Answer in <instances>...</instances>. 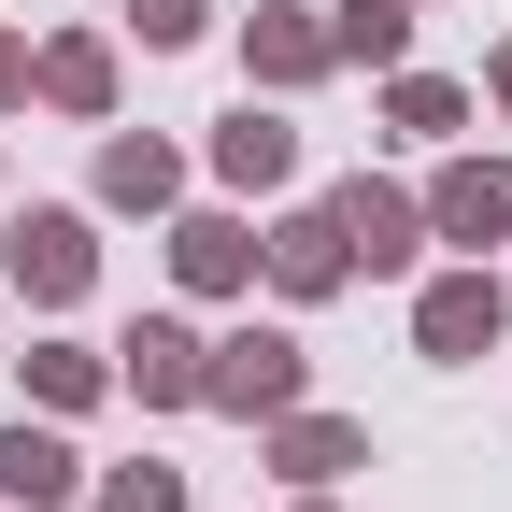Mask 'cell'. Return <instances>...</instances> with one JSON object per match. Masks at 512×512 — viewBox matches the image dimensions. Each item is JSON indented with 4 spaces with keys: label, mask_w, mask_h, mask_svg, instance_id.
I'll use <instances>...</instances> for the list:
<instances>
[{
    "label": "cell",
    "mask_w": 512,
    "mask_h": 512,
    "mask_svg": "<svg viewBox=\"0 0 512 512\" xmlns=\"http://www.w3.org/2000/svg\"><path fill=\"white\" fill-rule=\"evenodd\" d=\"M256 456H271L285 484H342V470H370V427H356V413H313V399H299V413H271V427H256Z\"/></svg>",
    "instance_id": "obj_13"
},
{
    "label": "cell",
    "mask_w": 512,
    "mask_h": 512,
    "mask_svg": "<svg viewBox=\"0 0 512 512\" xmlns=\"http://www.w3.org/2000/svg\"><path fill=\"white\" fill-rule=\"evenodd\" d=\"M185 200V157L157 128H100V214H171Z\"/></svg>",
    "instance_id": "obj_14"
},
{
    "label": "cell",
    "mask_w": 512,
    "mask_h": 512,
    "mask_svg": "<svg viewBox=\"0 0 512 512\" xmlns=\"http://www.w3.org/2000/svg\"><path fill=\"white\" fill-rule=\"evenodd\" d=\"M498 342H512V285L484 271V256H456V271H427V285H413V356L470 370V356H498Z\"/></svg>",
    "instance_id": "obj_3"
},
{
    "label": "cell",
    "mask_w": 512,
    "mask_h": 512,
    "mask_svg": "<svg viewBox=\"0 0 512 512\" xmlns=\"http://www.w3.org/2000/svg\"><path fill=\"white\" fill-rule=\"evenodd\" d=\"M171 285H185V299H256V228L214 214V200H200V214L171 200Z\"/></svg>",
    "instance_id": "obj_10"
},
{
    "label": "cell",
    "mask_w": 512,
    "mask_h": 512,
    "mask_svg": "<svg viewBox=\"0 0 512 512\" xmlns=\"http://www.w3.org/2000/svg\"><path fill=\"white\" fill-rule=\"evenodd\" d=\"M0 285H15L29 313H72V299L100 285V228H86L72 200H29L15 228H0Z\"/></svg>",
    "instance_id": "obj_1"
},
{
    "label": "cell",
    "mask_w": 512,
    "mask_h": 512,
    "mask_svg": "<svg viewBox=\"0 0 512 512\" xmlns=\"http://www.w3.org/2000/svg\"><path fill=\"white\" fill-rule=\"evenodd\" d=\"M200 29H214V0H128V43L143 57H185Z\"/></svg>",
    "instance_id": "obj_19"
},
{
    "label": "cell",
    "mask_w": 512,
    "mask_h": 512,
    "mask_svg": "<svg viewBox=\"0 0 512 512\" xmlns=\"http://www.w3.org/2000/svg\"><path fill=\"white\" fill-rule=\"evenodd\" d=\"M427 242H512V157H441L427 171Z\"/></svg>",
    "instance_id": "obj_11"
},
{
    "label": "cell",
    "mask_w": 512,
    "mask_h": 512,
    "mask_svg": "<svg viewBox=\"0 0 512 512\" xmlns=\"http://www.w3.org/2000/svg\"><path fill=\"white\" fill-rule=\"evenodd\" d=\"M100 470L72 456V427H57V413H15V427H0V498H15V512H72Z\"/></svg>",
    "instance_id": "obj_8"
},
{
    "label": "cell",
    "mask_w": 512,
    "mask_h": 512,
    "mask_svg": "<svg viewBox=\"0 0 512 512\" xmlns=\"http://www.w3.org/2000/svg\"><path fill=\"white\" fill-rule=\"evenodd\" d=\"M86 512H185V470H171V456H143V470H100V484H86Z\"/></svg>",
    "instance_id": "obj_18"
},
{
    "label": "cell",
    "mask_w": 512,
    "mask_h": 512,
    "mask_svg": "<svg viewBox=\"0 0 512 512\" xmlns=\"http://www.w3.org/2000/svg\"><path fill=\"white\" fill-rule=\"evenodd\" d=\"M29 100V29H0V114Z\"/></svg>",
    "instance_id": "obj_20"
},
{
    "label": "cell",
    "mask_w": 512,
    "mask_h": 512,
    "mask_svg": "<svg viewBox=\"0 0 512 512\" xmlns=\"http://www.w3.org/2000/svg\"><path fill=\"white\" fill-rule=\"evenodd\" d=\"M256 271H271V299H342V285H356V242H342L328 200H299V214L256 228Z\"/></svg>",
    "instance_id": "obj_6"
},
{
    "label": "cell",
    "mask_w": 512,
    "mask_h": 512,
    "mask_svg": "<svg viewBox=\"0 0 512 512\" xmlns=\"http://www.w3.org/2000/svg\"><path fill=\"white\" fill-rule=\"evenodd\" d=\"M299 512H328V484H299Z\"/></svg>",
    "instance_id": "obj_22"
},
{
    "label": "cell",
    "mask_w": 512,
    "mask_h": 512,
    "mask_svg": "<svg viewBox=\"0 0 512 512\" xmlns=\"http://www.w3.org/2000/svg\"><path fill=\"white\" fill-rule=\"evenodd\" d=\"M200 370H214V342L185 328V313H143V328L114 342V384H128L143 413H200Z\"/></svg>",
    "instance_id": "obj_7"
},
{
    "label": "cell",
    "mask_w": 512,
    "mask_h": 512,
    "mask_svg": "<svg viewBox=\"0 0 512 512\" xmlns=\"http://www.w3.org/2000/svg\"><path fill=\"white\" fill-rule=\"evenodd\" d=\"M328 214H342V242H356V271H370V285H399L413 256H427V185L356 171V185H328Z\"/></svg>",
    "instance_id": "obj_4"
},
{
    "label": "cell",
    "mask_w": 512,
    "mask_h": 512,
    "mask_svg": "<svg viewBox=\"0 0 512 512\" xmlns=\"http://www.w3.org/2000/svg\"><path fill=\"white\" fill-rule=\"evenodd\" d=\"M214 185H228V200H285V185H299V128H285L271 100H242V114L214 128Z\"/></svg>",
    "instance_id": "obj_12"
},
{
    "label": "cell",
    "mask_w": 512,
    "mask_h": 512,
    "mask_svg": "<svg viewBox=\"0 0 512 512\" xmlns=\"http://www.w3.org/2000/svg\"><path fill=\"white\" fill-rule=\"evenodd\" d=\"M15 384H29V413H86V399H114V356L100 342H29Z\"/></svg>",
    "instance_id": "obj_16"
},
{
    "label": "cell",
    "mask_w": 512,
    "mask_h": 512,
    "mask_svg": "<svg viewBox=\"0 0 512 512\" xmlns=\"http://www.w3.org/2000/svg\"><path fill=\"white\" fill-rule=\"evenodd\" d=\"M29 100L72 114V128H114V29H57V43H29Z\"/></svg>",
    "instance_id": "obj_9"
},
{
    "label": "cell",
    "mask_w": 512,
    "mask_h": 512,
    "mask_svg": "<svg viewBox=\"0 0 512 512\" xmlns=\"http://www.w3.org/2000/svg\"><path fill=\"white\" fill-rule=\"evenodd\" d=\"M413 15H427V0H328L342 72H399V57H413Z\"/></svg>",
    "instance_id": "obj_17"
},
{
    "label": "cell",
    "mask_w": 512,
    "mask_h": 512,
    "mask_svg": "<svg viewBox=\"0 0 512 512\" xmlns=\"http://www.w3.org/2000/svg\"><path fill=\"white\" fill-rule=\"evenodd\" d=\"M484 100H498V114H512V43H498V57H484Z\"/></svg>",
    "instance_id": "obj_21"
},
{
    "label": "cell",
    "mask_w": 512,
    "mask_h": 512,
    "mask_svg": "<svg viewBox=\"0 0 512 512\" xmlns=\"http://www.w3.org/2000/svg\"><path fill=\"white\" fill-rule=\"evenodd\" d=\"M242 72H256V100H299V86L342 72V43H328L313 0H256V15H242Z\"/></svg>",
    "instance_id": "obj_5"
},
{
    "label": "cell",
    "mask_w": 512,
    "mask_h": 512,
    "mask_svg": "<svg viewBox=\"0 0 512 512\" xmlns=\"http://www.w3.org/2000/svg\"><path fill=\"white\" fill-rule=\"evenodd\" d=\"M313 399V356H299V328H242L214 342V370H200V413H242V427H271V413H299Z\"/></svg>",
    "instance_id": "obj_2"
},
{
    "label": "cell",
    "mask_w": 512,
    "mask_h": 512,
    "mask_svg": "<svg viewBox=\"0 0 512 512\" xmlns=\"http://www.w3.org/2000/svg\"><path fill=\"white\" fill-rule=\"evenodd\" d=\"M470 100H484V86H456V72H413V57L384 72V128H399V143H456V128H470Z\"/></svg>",
    "instance_id": "obj_15"
}]
</instances>
